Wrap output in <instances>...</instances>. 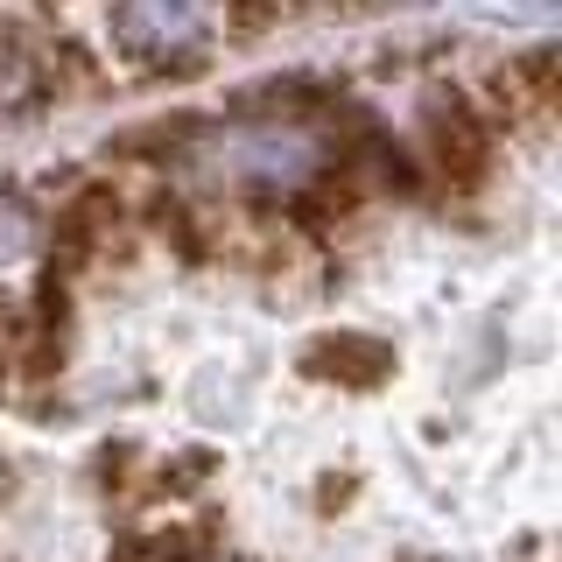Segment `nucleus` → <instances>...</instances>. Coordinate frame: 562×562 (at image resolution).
<instances>
[{
  "label": "nucleus",
  "instance_id": "nucleus-1",
  "mask_svg": "<svg viewBox=\"0 0 562 562\" xmlns=\"http://www.w3.org/2000/svg\"><path fill=\"white\" fill-rule=\"evenodd\" d=\"M169 169H183L198 190L218 198H303L330 169V134L310 127L303 113L274 120H190L169 140Z\"/></svg>",
  "mask_w": 562,
  "mask_h": 562
},
{
  "label": "nucleus",
  "instance_id": "nucleus-4",
  "mask_svg": "<svg viewBox=\"0 0 562 562\" xmlns=\"http://www.w3.org/2000/svg\"><path fill=\"white\" fill-rule=\"evenodd\" d=\"M562 105V57L555 49H520V57H506L499 70L485 78V127L492 120H506V127H527V134H549Z\"/></svg>",
  "mask_w": 562,
  "mask_h": 562
},
{
  "label": "nucleus",
  "instance_id": "nucleus-6",
  "mask_svg": "<svg viewBox=\"0 0 562 562\" xmlns=\"http://www.w3.org/2000/svg\"><path fill=\"white\" fill-rule=\"evenodd\" d=\"M303 366L316 380H338V386H380L394 373V351H386V338H373V330H330V338H316L303 351Z\"/></svg>",
  "mask_w": 562,
  "mask_h": 562
},
{
  "label": "nucleus",
  "instance_id": "nucleus-8",
  "mask_svg": "<svg viewBox=\"0 0 562 562\" xmlns=\"http://www.w3.org/2000/svg\"><path fill=\"white\" fill-rule=\"evenodd\" d=\"M211 562H225V555H211Z\"/></svg>",
  "mask_w": 562,
  "mask_h": 562
},
{
  "label": "nucleus",
  "instance_id": "nucleus-2",
  "mask_svg": "<svg viewBox=\"0 0 562 562\" xmlns=\"http://www.w3.org/2000/svg\"><path fill=\"white\" fill-rule=\"evenodd\" d=\"M92 29L113 49L105 64L127 70V78H190L225 43L218 8H190V0H134V8L99 14Z\"/></svg>",
  "mask_w": 562,
  "mask_h": 562
},
{
  "label": "nucleus",
  "instance_id": "nucleus-5",
  "mask_svg": "<svg viewBox=\"0 0 562 562\" xmlns=\"http://www.w3.org/2000/svg\"><path fill=\"white\" fill-rule=\"evenodd\" d=\"M43 105H49V85H43L29 14H0V127H22Z\"/></svg>",
  "mask_w": 562,
  "mask_h": 562
},
{
  "label": "nucleus",
  "instance_id": "nucleus-3",
  "mask_svg": "<svg viewBox=\"0 0 562 562\" xmlns=\"http://www.w3.org/2000/svg\"><path fill=\"white\" fill-rule=\"evenodd\" d=\"M422 134H429V162L443 183L457 190H479L485 176H492V127H485V113H479V99L471 92H429L422 99Z\"/></svg>",
  "mask_w": 562,
  "mask_h": 562
},
{
  "label": "nucleus",
  "instance_id": "nucleus-7",
  "mask_svg": "<svg viewBox=\"0 0 562 562\" xmlns=\"http://www.w3.org/2000/svg\"><path fill=\"white\" fill-rule=\"evenodd\" d=\"M35 246V211L14 198V190H0V268H8V260H22Z\"/></svg>",
  "mask_w": 562,
  "mask_h": 562
}]
</instances>
